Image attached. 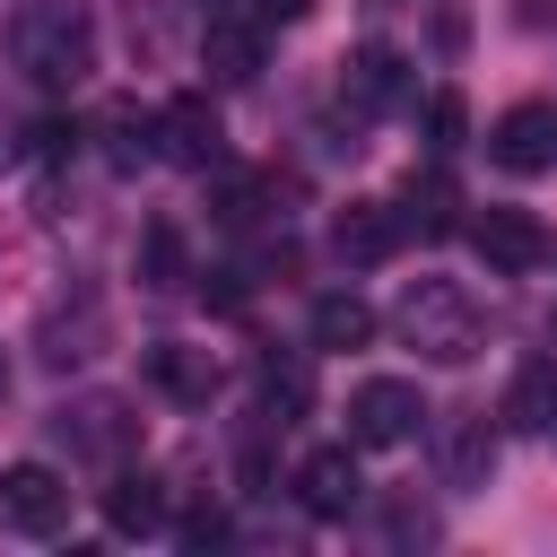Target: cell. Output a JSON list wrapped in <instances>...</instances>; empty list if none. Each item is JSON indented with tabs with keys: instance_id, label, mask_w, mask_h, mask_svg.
<instances>
[{
	"instance_id": "obj_10",
	"label": "cell",
	"mask_w": 557,
	"mask_h": 557,
	"mask_svg": "<svg viewBox=\"0 0 557 557\" xmlns=\"http://www.w3.org/2000/svg\"><path fill=\"white\" fill-rule=\"evenodd\" d=\"M296 496H305V513H313V522H348V513H357V496H366L357 453H348V444L305 453V461H296Z\"/></svg>"
},
{
	"instance_id": "obj_5",
	"label": "cell",
	"mask_w": 557,
	"mask_h": 557,
	"mask_svg": "<svg viewBox=\"0 0 557 557\" xmlns=\"http://www.w3.org/2000/svg\"><path fill=\"white\" fill-rule=\"evenodd\" d=\"M0 522L26 531V540H52L70 522V479L52 461H9L0 470Z\"/></svg>"
},
{
	"instance_id": "obj_6",
	"label": "cell",
	"mask_w": 557,
	"mask_h": 557,
	"mask_svg": "<svg viewBox=\"0 0 557 557\" xmlns=\"http://www.w3.org/2000/svg\"><path fill=\"white\" fill-rule=\"evenodd\" d=\"M157 157L200 165V174L226 157V122H218V104H209L200 87H183V96H165V104H157Z\"/></svg>"
},
{
	"instance_id": "obj_18",
	"label": "cell",
	"mask_w": 557,
	"mask_h": 557,
	"mask_svg": "<svg viewBox=\"0 0 557 557\" xmlns=\"http://www.w3.org/2000/svg\"><path fill=\"white\" fill-rule=\"evenodd\" d=\"M96 131H104V157H113V165H122V174H131V165H139V157H157V113H139V104H131V96H113V104H104V122H96Z\"/></svg>"
},
{
	"instance_id": "obj_3",
	"label": "cell",
	"mask_w": 557,
	"mask_h": 557,
	"mask_svg": "<svg viewBox=\"0 0 557 557\" xmlns=\"http://www.w3.org/2000/svg\"><path fill=\"white\" fill-rule=\"evenodd\" d=\"M52 435H61L70 461H104V470H122V453L139 444V418H131L122 392H78V400L52 409Z\"/></svg>"
},
{
	"instance_id": "obj_25",
	"label": "cell",
	"mask_w": 557,
	"mask_h": 557,
	"mask_svg": "<svg viewBox=\"0 0 557 557\" xmlns=\"http://www.w3.org/2000/svg\"><path fill=\"white\" fill-rule=\"evenodd\" d=\"M218 540H226V513H218V505H200V513L183 522V548H218Z\"/></svg>"
},
{
	"instance_id": "obj_20",
	"label": "cell",
	"mask_w": 557,
	"mask_h": 557,
	"mask_svg": "<svg viewBox=\"0 0 557 557\" xmlns=\"http://www.w3.org/2000/svg\"><path fill=\"white\" fill-rule=\"evenodd\" d=\"M183 278H191L183 226H174V218H148V226H139V287H183Z\"/></svg>"
},
{
	"instance_id": "obj_19",
	"label": "cell",
	"mask_w": 557,
	"mask_h": 557,
	"mask_svg": "<svg viewBox=\"0 0 557 557\" xmlns=\"http://www.w3.org/2000/svg\"><path fill=\"white\" fill-rule=\"evenodd\" d=\"M400 209H409V226H418V235H453V226H461V218H453V209H461V191H453L444 157H435L426 174H409V200H400Z\"/></svg>"
},
{
	"instance_id": "obj_22",
	"label": "cell",
	"mask_w": 557,
	"mask_h": 557,
	"mask_svg": "<svg viewBox=\"0 0 557 557\" xmlns=\"http://www.w3.org/2000/svg\"><path fill=\"white\" fill-rule=\"evenodd\" d=\"M496 461V444H487V426H461L453 435V453H444V470H453V487H479V470Z\"/></svg>"
},
{
	"instance_id": "obj_14",
	"label": "cell",
	"mask_w": 557,
	"mask_h": 557,
	"mask_svg": "<svg viewBox=\"0 0 557 557\" xmlns=\"http://www.w3.org/2000/svg\"><path fill=\"white\" fill-rule=\"evenodd\" d=\"M104 522H113L122 540L165 531V479H148V470H113V487H104Z\"/></svg>"
},
{
	"instance_id": "obj_1",
	"label": "cell",
	"mask_w": 557,
	"mask_h": 557,
	"mask_svg": "<svg viewBox=\"0 0 557 557\" xmlns=\"http://www.w3.org/2000/svg\"><path fill=\"white\" fill-rule=\"evenodd\" d=\"M9 52L35 87H78L96 70V9L87 0H17Z\"/></svg>"
},
{
	"instance_id": "obj_12",
	"label": "cell",
	"mask_w": 557,
	"mask_h": 557,
	"mask_svg": "<svg viewBox=\"0 0 557 557\" xmlns=\"http://www.w3.org/2000/svg\"><path fill=\"white\" fill-rule=\"evenodd\" d=\"M148 383H157L165 400H183V409H209V400H218V357L191 348V339H157V348H148Z\"/></svg>"
},
{
	"instance_id": "obj_16",
	"label": "cell",
	"mask_w": 557,
	"mask_h": 557,
	"mask_svg": "<svg viewBox=\"0 0 557 557\" xmlns=\"http://www.w3.org/2000/svg\"><path fill=\"white\" fill-rule=\"evenodd\" d=\"M305 409H313V366L305 357H261V418L296 426Z\"/></svg>"
},
{
	"instance_id": "obj_2",
	"label": "cell",
	"mask_w": 557,
	"mask_h": 557,
	"mask_svg": "<svg viewBox=\"0 0 557 557\" xmlns=\"http://www.w3.org/2000/svg\"><path fill=\"white\" fill-rule=\"evenodd\" d=\"M400 339L418 348V357H435V366H470L479 357V305H470V287L461 278H409V296H400Z\"/></svg>"
},
{
	"instance_id": "obj_26",
	"label": "cell",
	"mask_w": 557,
	"mask_h": 557,
	"mask_svg": "<svg viewBox=\"0 0 557 557\" xmlns=\"http://www.w3.org/2000/svg\"><path fill=\"white\" fill-rule=\"evenodd\" d=\"M235 9H252V17H261V26H296V17H305V9H313V0H235Z\"/></svg>"
},
{
	"instance_id": "obj_8",
	"label": "cell",
	"mask_w": 557,
	"mask_h": 557,
	"mask_svg": "<svg viewBox=\"0 0 557 557\" xmlns=\"http://www.w3.org/2000/svg\"><path fill=\"white\" fill-rule=\"evenodd\" d=\"M470 252H479L496 278H522V270L548 261V226H540L531 209H479V218H470Z\"/></svg>"
},
{
	"instance_id": "obj_11",
	"label": "cell",
	"mask_w": 557,
	"mask_h": 557,
	"mask_svg": "<svg viewBox=\"0 0 557 557\" xmlns=\"http://www.w3.org/2000/svg\"><path fill=\"white\" fill-rule=\"evenodd\" d=\"M339 96H348V122L357 113H392V104H409V61L392 44H357L348 70H339Z\"/></svg>"
},
{
	"instance_id": "obj_9",
	"label": "cell",
	"mask_w": 557,
	"mask_h": 557,
	"mask_svg": "<svg viewBox=\"0 0 557 557\" xmlns=\"http://www.w3.org/2000/svg\"><path fill=\"white\" fill-rule=\"evenodd\" d=\"M487 157H496L505 174H540V165H557V104H540V96L505 104L496 131H487Z\"/></svg>"
},
{
	"instance_id": "obj_23",
	"label": "cell",
	"mask_w": 557,
	"mask_h": 557,
	"mask_svg": "<svg viewBox=\"0 0 557 557\" xmlns=\"http://www.w3.org/2000/svg\"><path fill=\"white\" fill-rule=\"evenodd\" d=\"M122 35H131V52H148V61L165 52V26H157V9H139V0H131V17H122Z\"/></svg>"
},
{
	"instance_id": "obj_21",
	"label": "cell",
	"mask_w": 557,
	"mask_h": 557,
	"mask_svg": "<svg viewBox=\"0 0 557 557\" xmlns=\"http://www.w3.org/2000/svg\"><path fill=\"white\" fill-rule=\"evenodd\" d=\"M418 131H426V157H453V148H461V131H470L461 87H435V96L418 104Z\"/></svg>"
},
{
	"instance_id": "obj_7",
	"label": "cell",
	"mask_w": 557,
	"mask_h": 557,
	"mask_svg": "<svg viewBox=\"0 0 557 557\" xmlns=\"http://www.w3.org/2000/svg\"><path fill=\"white\" fill-rule=\"evenodd\" d=\"M409 244V209L400 200H348L339 218H331V252L348 261V270H374V261H392Z\"/></svg>"
},
{
	"instance_id": "obj_15",
	"label": "cell",
	"mask_w": 557,
	"mask_h": 557,
	"mask_svg": "<svg viewBox=\"0 0 557 557\" xmlns=\"http://www.w3.org/2000/svg\"><path fill=\"white\" fill-rule=\"evenodd\" d=\"M366 339H374V305L357 287L313 296V348H366Z\"/></svg>"
},
{
	"instance_id": "obj_13",
	"label": "cell",
	"mask_w": 557,
	"mask_h": 557,
	"mask_svg": "<svg viewBox=\"0 0 557 557\" xmlns=\"http://www.w3.org/2000/svg\"><path fill=\"white\" fill-rule=\"evenodd\" d=\"M261 17L252 9H209V35H200V52H209V78H252L261 70Z\"/></svg>"
},
{
	"instance_id": "obj_4",
	"label": "cell",
	"mask_w": 557,
	"mask_h": 557,
	"mask_svg": "<svg viewBox=\"0 0 557 557\" xmlns=\"http://www.w3.org/2000/svg\"><path fill=\"white\" fill-rule=\"evenodd\" d=\"M426 426V392L409 383V374H366L357 392H348V444H409Z\"/></svg>"
},
{
	"instance_id": "obj_24",
	"label": "cell",
	"mask_w": 557,
	"mask_h": 557,
	"mask_svg": "<svg viewBox=\"0 0 557 557\" xmlns=\"http://www.w3.org/2000/svg\"><path fill=\"white\" fill-rule=\"evenodd\" d=\"M383 522H392V540H435V513H426V505H409V496H392V513H383Z\"/></svg>"
},
{
	"instance_id": "obj_17",
	"label": "cell",
	"mask_w": 557,
	"mask_h": 557,
	"mask_svg": "<svg viewBox=\"0 0 557 557\" xmlns=\"http://www.w3.org/2000/svg\"><path fill=\"white\" fill-rule=\"evenodd\" d=\"M505 418H513V426H557V357H522V366H513Z\"/></svg>"
},
{
	"instance_id": "obj_27",
	"label": "cell",
	"mask_w": 557,
	"mask_h": 557,
	"mask_svg": "<svg viewBox=\"0 0 557 557\" xmlns=\"http://www.w3.org/2000/svg\"><path fill=\"white\" fill-rule=\"evenodd\" d=\"M548 331H557V313H548Z\"/></svg>"
}]
</instances>
